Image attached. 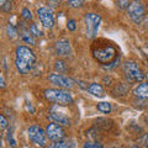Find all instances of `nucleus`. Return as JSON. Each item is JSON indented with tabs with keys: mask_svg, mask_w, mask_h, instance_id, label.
<instances>
[{
	"mask_svg": "<svg viewBox=\"0 0 148 148\" xmlns=\"http://www.w3.org/2000/svg\"><path fill=\"white\" fill-rule=\"evenodd\" d=\"M91 53L96 61L103 64H111L119 58L116 47L104 40H99L94 42L91 47Z\"/></svg>",
	"mask_w": 148,
	"mask_h": 148,
	"instance_id": "1",
	"label": "nucleus"
},
{
	"mask_svg": "<svg viewBox=\"0 0 148 148\" xmlns=\"http://www.w3.org/2000/svg\"><path fill=\"white\" fill-rule=\"evenodd\" d=\"M36 63V56L34 51L26 46H18L16 48V59L15 66L20 74H27L31 72Z\"/></svg>",
	"mask_w": 148,
	"mask_h": 148,
	"instance_id": "2",
	"label": "nucleus"
},
{
	"mask_svg": "<svg viewBox=\"0 0 148 148\" xmlns=\"http://www.w3.org/2000/svg\"><path fill=\"white\" fill-rule=\"evenodd\" d=\"M45 98L48 101H52L58 105H69L73 104L74 98L69 91L63 89H47L45 91Z\"/></svg>",
	"mask_w": 148,
	"mask_h": 148,
	"instance_id": "3",
	"label": "nucleus"
},
{
	"mask_svg": "<svg viewBox=\"0 0 148 148\" xmlns=\"http://www.w3.org/2000/svg\"><path fill=\"white\" fill-rule=\"evenodd\" d=\"M84 22H85V27H86L88 38H94L96 34H98L100 22H101V16L95 12H88L84 16Z\"/></svg>",
	"mask_w": 148,
	"mask_h": 148,
	"instance_id": "4",
	"label": "nucleus"
},
{
	"mask_svg": "<svg viewBox=\"0 0 148 148\" xmlns=\"http://www.w3.org/2000/svg\"><path fill=\"white\" fill-rule=\"evenodd\" d=\"M27 133H29V138L30 141L34 143L35 146L38 147H46L47 146V135H46V131L40 127L38 125H32L27 130Z\"/></svg>",
	"mask_w": 148,
	"mask_h": 148,
	"instance_id": "5",
	"label": "nucleus"
},
{
	"mask_svg": "<svg viewBox=\"0 0 148 148\" xmlns=\"http://www.w3.org/2000/svg\"><path fill=\"white\" fill-rule=\"evenodd\" d=\"M123 72L130 82H142L143 78H145L142 69L138 67V64L136 62H132V61L126 62L123 64Z\"/></svg>",
	"mask_w": 148,
	"mask_h": 148,
	"instance_id": "6",
	"label": "nucleus"
},
{
	"mask_svg": "<svg viewBox=\"0 0 148 148\" xmlns=\"http://www.w3.org/2000/svg\"><path fill=\"white\" fill-rule=\"evenodd\" d=\"M127 12H128L130 18H131L135 24H140L143 20V17H145L146 8L143 5V3H141V1H132V3H130Z\"/></svg>",
	"mask_w": 148,
	"mask_h": 148,
	"instance_id": "7",
	"label": "nucleus"
},
{
	"mask_svg": "<svg viewBox=\"0 0 148 148\" xmlns=\"http://www.w3.org/2000/svg\"><path fill=\"white\" fill-rule=\"evenodd\" d=\"M46 135H47V137L51 141L61 142L66 137V131H64V128L59 123L52 122V123H48L47 127H46Z\"/></svg>",
	"mask_w": 148,
	"mask_h": 148,
	"instance_id": "8",
	"label": "nucleus"
},
{
	"mask_svg": "<svg viewBox=\"0 0 148 148\" xmlns=\"http://www.w3.org/2000/svg\"><path fill=\"white\" fill-rule=\"evenodd\" d=\"M48 80L51 84L58 86L59 89H71V88H73L74 84H75V82L71 79V78L63 75V74H57V73L49 74Z\"/></svg>",
	"mask_w": 148,
	"mask_h": 148,
	"instance_id": "9",
	"label": "nucleus"
},
{
	"mask_svg": "<svg viewBox=\"0 0 148 148\" xmlns=\"http://www.w3.org/2000/svg\"><path fill=\"white\" fill-rule=\"evenodd\" d=\"M37 15H38V18H40L41 24L43 25V27L52 29L54 26V15L48 8H45V6L40 8L37 10Z\"/></svg>",
	"mask_w": 148,
	"mask_h": 148,
	"instance_id": "10",
	"label": "nucleus"
},
{
	"mask_svg": "<svg viewBox=\"0 0 148 148\" xmlns=\"http://www.w3.org/2000/svg\"><path fill=\"white\" fill-rule=\"evenodd\" d=\"M54 49H56V53L61 57H66V56H69L72 52V46L71 42L67 40V38H61L58 41H56L54 43Z\"/></svg>",
	"mask_w": 148,
	"mask_h": 148,
	"instance_id": "11",
	"label": "nucleus"
},
{
	"mask_svg": "<svg viewBox=\"0 0 148 148\" xmlns=\"http://www.w3.org/2000/svg\"><path fill=\"white\" fill-rule=\"evenodd\" d=\"M51 120L56 121V123H59V125H64V126H69L71 125V119H69L66 114H62V112H56V111H52L48 116Z\"/></svg>",
	"mask_w": 148,
	"mask_h": 148,
	"instance_id": "12",
	"label": "nucleus"
},
{
	"mask_svg": "<svg viewBox=\"0 0 148 148\" xmlns=\"http://www.w3.org/2000/svg\"><path fill=\"white\" fill-rule=\"evenodd\" d=\"M133 94H135L137 98L148 99V82H145V83H142V84L137 85L135 89H133Z\"/></svg>",
	"mask_w": 148,
	"mask_h": 148,
	"instance_id": "13",
	"label": "nucleus"
},
{
	"mask_svg": "<svg viewBox=\"0 0 148 148\" xmlns=\"http://www.w3.org/2000/svg\"><path fill=\"white\" fill-rule=\"evenodd\" d=\"M88 91H89L91 95L96 96V98H103L105 95L104 88L101 84H99V83H91V84L88 86Z\"/></svg>",
	"mask_w": 148,
	"mask_h": 148,
	"instance_id": "14",
	"label": "nucleus"
},
{
	"mask_svg": "<svg viewBox=\"0 0 148 148\" xmlns=\"http://www.w3.org/2000/svg\"><path fill=\"white\" fill-rule=\"evenodd\" d=\"M47 148H74L73 141H61V142H53Z\"/></svg>",
	"mask_w": 148,
	"mask_h": 148,
	"instance_id": "15",
	"label": "nucleus"
},
{
	"mask_svg": "<svg viewBox=\"0 0 148 148\" xmlns=\"http://www.w3.org/2000/svg\"><path fill=\"white\" fill-rule=\"evenodd\" d=\"M6 32H8V36H9V38H11V40H15L17 38V30H16V27L14 26L12 24H9L6 26Z\"/></svg>",
	"mask_w": 148,
	"mask_h": 148,
	"instance_id": "16",
	"label": "nucleus"
},
{
	"mask_svg": "<svg viewBox=\"0 0 148 148\" xmlns=\"http://www.w3.org/2000/svg\"><path fill=\"white\" fill-rule=\"evenodd\" d=\"M96 109H98L101 114H110L111 104L110 103H99L98 105H96Z\"/></svg>",
	"mask_w": 148,
	"mask_h": 148,
	"instance_id": "17",
	"label": "nucleus"
},
{
	"mask_svg": "<svg viewBox=\"0 0 148 148\" xmlns=\"http://www.w3.org/2000/svg\"><path fill=\"white\" fill-rule=\"evenodd\" d=\"M29 31H30V34L34 36V37H42V36H43L42 30H40V27L37 26L36 24H32V25L30 26Z\"/></svg>",
	"mask_w": 148,
	"mask_h": 148,
	"instance_id": "18",
	"label": "nucleus"
},
{
	"mask_svg": "<svg viewBox=\"0 0 148 148\" xmlns=\"http://www.w3.org/2000/svg\"><path fill=\"white\" fill-rule=\"evenodd\" d=\"M21 38L24 40V42H26L27 45H35V38H34V36H32L30 34V31H25V32H22L21 34Z\"/></svg>",
	"mask_w": 148,
	"mask_h": 148,
	"instance_id": "19",
	"label": "nucleus"
},
{
	"mask_svg": "<svg viewBox=\"0 0 148 148\" xmlns=\"http://www.w3.org/2000/svg\"><path fill=\"white\" fill-rule=\"evenodd\" d=\"M54 68H56V71L59 72V74L61 73H64L67 71V66H66V63H64L63 61H57L54 63Z\"/></svg>",
	"mask_w": 148,
	"mask_h": 148,
	"instance_id": "20",
	"label": "nucleus"
},
{
	"mask_svg": "<svg viewBox=\"0 0 148 148\" xmlns=\"http://www.w3.org/2000/svg\"><path fill=\"white\" fill-rule=\"evenodd\" d=\"M83 148H104L101 143L98 142H91V141H88L83 145Z\"/></svg>",
	"mask_w": 148,
	"mask_h": 148,
	"instance_id": "21",
	"label": "nucleus"
},
{
	"mask_svg": "<svg viewBox=\"0 0 148 148\" xmlns=\"http://www.w3.org/2000/svg\"><path fill=\"white\" fill-rule=\"evenodd\" d=\"M0 8H1V10L3 11H5V12H9L11 10V8H12V3L11 1H0Z\"/></svg>",
	"mask_w": 148,
	"mask_h": 148,
	"instance_id": "22",
	"label": "nucleus"
},
{
	"mask_svg": "<svg viewBox=\"0 0 148 148\" xmlns=\"http://www.w3.org/2000/svg\"><path fill=\"white\" fill-rule=\"evenodd\" d=\"M21 15H22V17H24L25 20H32V12H31L27 8H24V9H22Z\"/></svg>",
	"mask_w": 148,
	"mask_h": 148,
	"instance_id": "23",
	"label": "nucleus"
},
{
	"mask_svg": "<svg viewBox=\"0 0 148 148\" xmlns=\"http://www.w3.org/2000/svg\"><path fill=\"white\" fill-rule=\"evenodd\" d=\"M67 29H68L69 31H75V30H77V22H75V20L71 18V20L67 22Z\"/></svg>",
	"mask_w": 148,
	"mask_h": 148,
	"instance_id": "24",
	"label": "nucleus"
},
{
	"mask_svg": "<svg viewBox=\"0 0 148 148\" xmlns=\"http://www.w3.org/2000/svg\"><path fill=\"white\" fill-rule=\"evenodd\" d=\"M68 6H72V8H82L84 1H77V0H71V1H67Z\"/></svg>",
	"mask_w": 148,
	"mask_h": 148,
	"instance_id": "25",
	"label": "nucleus"
},
{
	"mask_svg": "<svg viewBox=\"0 0 148 148\" xmlns=\"http://www.w3.org/2000/svg\"><path fill=\"white\" fill-rule=\"evenodd\" d=\"M0 126H1V128H5L8 126V120L5 119V116L4 115H0Z\"/></svg>",
	"mask_w": 148,
	"mask_h": 148,
	"instance_id": "26",
	"label": "nucleus"
},
{
	"mask_svg": "<svg viewBox=\"0 0 148 148\" xmlns=\"http://www.w3.org/2000/svg\"><path fill=\"white\" fill-rule=\"evenodd\" d=\"M141 143H143V146L148 148V133H145L141 138Z\"/></svg>",
	"mask_w": 148,
	"mask_h": 148,
	"instance_id": "27",
	"label": "nucleus"
},
{
	"mask_svg": "<svg viewBox=\"0 0 148 148\" xmlns=\"http://www.w3.org/2000/svg\"><path fill=\"white\" fill-rule=\"evenodd\" d=\"M117 5L121 8V9H125V8H127V9H128L130 3H128V1H119V3H117Z\"/></svg>",
	"mask_w": 148,
	"mask_h": 148,
	"instance_id": "28",
	"label": "nucleus"
},
{
	"mask_svg": "<svg viewBox=\"0 0 148 148\" xmlns=\"http://www.w3.org/2000/svg\"><path fill=\"white\" fill-rule=\"evenodd\" d=\"M0 86H1V88L5 86V79H4V75H3V74L0 75Z\"/></svg>",
	"mask_w": 148,
	"mask_h": 148,
	"instance_id": "29",
	"label": "nucleus"
},
{
	"mask_svg": "<svg viewBox=\"0 0 148 148\" xmlns=\"http://www.w3.org/2000/svg\"><path fill=\"white\" fill-rule=\"evenodd\" d=\"M145 52L148 54V45H146V47H145Z\"/></svg>",
	"mask_w": 148,
	"mask_h": 148,
	"instance_id": "30",
	"label": "nucleus"
},
{
	"mask_svg": "<svg viewBox=\"0 0 148 148\" xmlns=\"http://www.w3.org/2000/svg\"><path fill=\"white\" fill-rule=\"evenodd\" d=\"M131 148H141V147H140V146H137V145H135V146H132Z\"/></svg>",
	"mask_w": 148,
	"mask_h": 148,
	"instance_id": "31",
	"label": "nucleus"
},
{
	"mask_svg": "<svg viewBox=\"0 0 148 148\" xmlns=\"http://www.w3.org/2000/svg\"><path fill=\"white\" fill-rule=\"evenodd\" d=\"M110 148H115V147H110Z\"/></svg>",
	"mask_w": 148,
	"mask_h": 148,
	"instance_id": "32",
	"label": "nucleus"
}]
</instances>
